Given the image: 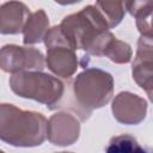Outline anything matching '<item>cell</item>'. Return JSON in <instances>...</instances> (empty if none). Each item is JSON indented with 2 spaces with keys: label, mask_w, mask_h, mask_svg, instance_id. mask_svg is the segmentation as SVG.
I'll use <instances>...</instances> for the list:
<instances>
[{
  "label": "cell",
  "mask_w": 153,
  "mask_h": 153,
  "mask_svg": "<svg viewBox=\"0 0 153 153\" xmlns=\"http://www.w3.org/2000/svg\"><path fill=\"white\" fill-rule=\"evenodd\" d=\"M47 139V118L37 111L0 103V140L14 147L41 146Z\"/></svg>",
  "instance_id": "1"
},
{
  "label": "cell",
  "mask_w": 153,
  "mask_h": 153,
  "mask_svg": "<svg viewBox=\"0 0 153 153\" xmlns=\"http://www.w3.org/2000/svg\"><path fill=\"white\" fill-rule=\"evenodd\" d=\"M72 110L81 121L93 110L105 106L114 96V78L109 72L90 67L79 73L71 84Z\"/></svg>",
  "instance_id": "2"
},
{
  "label": "cell",
  "mask_w": 153,
  "mask_h": 153,
  "mask_svg": "<svg viewBox=\"0 0 153 153\" xmlns=\"http://www.w3.org/2000/svg\"><path fill=\"white\" fill-rule=\"evenodd\" d=\"M10 87L17 96L44 104L50 110L57 109L66 92V84L62 80L37 71L12 74Z\"/></svg>",
  "instance_id": "3"
},
{
  "label": "cell",
  "mask_w": 153,
  "mask_h": 153,
  "mask_svg": "<svg viewBox=\"0 0 153 153\" xmlns=\"http://www.w3.org/2000/svg\"><path fill=\"white\" fill-rule=\"evenodd\" d=\"M59 26L67 43L74 50L84 51L102 32L109 31L106 22L94 5H87L79 12L65 17Z\"/></svg>",
  "instance_id": "4"
},
{
  "label": "cell",
  "mask_w": 153,
  "mask_h": 153,
  "mask_svg": "<svg viewBox=\"0 0 153 153\" xmlns=\"http://www.w3.org/2000/svg\"><path fill=\"white\" fill-rule=\"evenodd\" d=\"M43 42L47 47V68L56 76L69 79L78 69V57L75 50L67 43L60 26L49 27Z\"/></svg>",
  "instance_id": "5"
},
{
  "label": "cell",
  "mask_w": 153,
  "mask_h": 153,
  "mask_svg": "<svg viewBox=\"0 0 153 153\" xmlns=\"http://www.w3.org/2000/svg\"><path fill=\"white\" fill-rule=\"evenodd\" d=\"M44 66L45 59L42 51L33 47L6 44L0 48V69L6 73L42 72Z\"/></svg>",
  "instance_id": "6"
},
{
  "label": "cell",
  "mask_w": 153,
  "mask_h": 153,
  "mask_svg": "<svg viewBox=\"0 0 153 153\" xmlns=\"http://www.w3.org/2000/svg\"><path fill=\"white\" fill-rule=\"evenodd\" d=\"M131 74L135 82L152 97L153 90V41L152 37L141 36L137 41V49L131 63Z\"/></svg>",
  "instance_id": "7"
},
{
  "label": "cell",
  "mask_w": 153,
  "mask_h": 153,
  "mask_svg": "<svg viewBox=\"0 0 153 153\" xmlns=\"http://www.w3.org/2000/svg\"><path fill=\"white\" fill-rule=\"evenodd\" d=\"M147 108L148 104L146 99L128 91L120 92L111 104V111L115 120L128 126L141 123L146 118Z\"/></svg>",
  "instance_id": "8"
},
{
  "label": "cell",
  "mask_w": 153,
  "mask_h": 153,
  "mask_svg": "<svg viewBox=\"0 0 153 153\" xmlns=\"http://www.w3.org/2000/svg\"><path fill=\"white\" fill-rule=\"evenodd\" d=\"M80 135V123L67 111L56 112L47 121V137L55 146H69L76 142Z\"/></svg>",
  "instance_id": "9"
},
{
  "label": "cell",
  "mask_w": 153,
  "mask_h": 153,
  "mask_svg": "<svg viewBox=\"0 0 153 153\" xmlns=\"http://www.w3.org/2000/svg\"><path fill=\"white\" fill-rule=\"evenodd\" d=\"M31 12L20 1H7L0 5V33L17 35L23 32Z\"/></svg>",
  "instance_id": "10"
},
{
  "label": "cell",
  "mask_w": 153,
  "mask_h": 153,
  "mask_svg": "<svg viewBox=\"0 0 153 153\" xmlns=\"http://www.w3.org/2000/svg\"><path fill=\"white\" fill-rule=\"evenodd\" d=\"M49 30V18L44 10H38L30 14L23 29V42L25 45H32L43 41Z\"/></svg>",
  "instance_id": "11"
},
{
  "label": "cell",
  "mask_w": 153,
  "mask_h": 153,
  "mask_svg": "<svg viewBox=\"0 0 153 153\" xmlns=\"http://www.w3.org/2000/svg\"><path fill=\"white\" fill-rule=\"evenodd\" d=\"M124 8L136 19V26L141 36L152 37V1H127Z\"/></svg>",
  "instance_id": "12"
},
{
  "label": "cell",
  "mask_w": 153,
  "mask_h": 153,
  "mask_svg": "<svg viewBox=\"0 0 153 153\" xmlns=\"http://www.w3.org/2000/svg\"><path fill=\"white\" fill-rule=\"evenodd\" d=\"M105 153H151V151L147 147H142L134 136L121 134L110 139Z\"/></svg>",
  "instance_id": "13"
},
{
  "label": "cell",
  "mask_w": 153,
  "mask_h": 153,
  "mask_svg": "<svg viewBox=\"0 0 153 153\" xmlns=\"http://www.w3.org/2000/svg\"><path fill=\"white\" fill-rule=\"evenodd\" d=\"M94 7L103 16L109 29L117 26L126 14L123 1H96Z\"/></svg>",
  "instance_id": "14"
},
{
  "label": "cell",
  "mask_w": 153,
  "mask_h": 153,
  "mask_svg": "<svg viewBox=\"0 0 153 153\" xmlns=\"http://www.w3.org/2000/svg\"><path fill=\"white\" fill-rule=\"evenodd\" d=\"M104 56H106L110 61L115 63L123 65V63L130 62L131 56H133V50H131V47L127 42L121 41L115 37L109 43L108 48L105 49Z\"/></svg>",
  "instance_id": "15"
},
{
  "label": "cell",
  "mask_w": 153,
  "mask_h": 153,
  "mask_svg": "<svg viewBox=\"0 0 153 153\" xmlns=\"http://www.w3.org/2000/svg\"><path fill=\"white\" fill-rule=\"evenodd\" d=\"M59 153H72V152H59Z\"/></svg>",
  "instance_id": "16"
},
{
  "label": "cell",
  "mask_w": 153,
  "mask_h": 153,
  "mask_svg": "<svg viewBox=\"0 0 153 153\" xmlns=\"http://www.w3.org/2000/svg\"><path fill=\"white\" fill-rule=\"evenodd\" d=\"M0 153H5V152H4V151H1V149H0Z\"/></svg>",
  "instance_id": "17"
}]
</instances>
